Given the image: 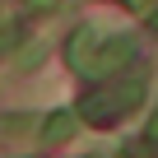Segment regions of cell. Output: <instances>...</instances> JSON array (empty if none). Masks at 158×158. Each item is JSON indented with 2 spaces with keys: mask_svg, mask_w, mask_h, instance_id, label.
<instances>
[{
  "mask_svg": "<svg viewBox=\"0 0 158 158\" xmlns=\"http://www.w3.org/2000/svg\"><path fill=\"white\" fill-rule=\"evenodd\" d=\"M139 102H144V79L139 74H126V79H112V84L93 89L79 112H84V121H93V126H112V121L130 116Z\"/></svg>",
  "mask_w": 158,
  "mask_h": 158,
  "instance_id": "obj_1",
  "label": "cell"
},
{
  "mask_svg": "<svg viewBox=\"0 0 158 158\" xmlns=\"http://www.w3.org/2000/svg\"><path fill=\"white\" fill-rule=\"evenodd\" d=\"M130 56H135V42H130V37H107V42L98 37V47H93L84 74H98V79H102V74H116Z\"/></svg>",
  "mask_w": 158,
  "mask_h": 158,
  "instance_id": "obj_2",
  "label": "cell"
},
{
  "mask_svg": "<svg viewBox=\"0 0 158 158\" xmlns=\"http://www.w3.org/2000/svg\"><path fill=\"white\" fill-rule=\"evenodd\" d=\"M74 135V112H51L47 121H42V139L47 144H60V139H70Z\"/></svg>",
  "mask_w": 158,
  "mask_h": 158,
  "instance_id": "obj_3",
  "label": "cell"
},
{
  "mask_svg": "<svg viewBox=\"0 0 158 158\" xmlns=\"http://www.w3.org/2000/svg\"><path fill=\"white\" fill-rule=\"evenodd\" d=\"M144 139H149V144H158V112H153V121H149V130H144Z\"/></svg>",
  "mask_w": 158,
  "mask_h": 158,
  "instance_id": "obj_4",
  "label": "cell"
},
{
  "mask_svg": "<svg viewBox=\"0 0 158 158\" xmlns=\"http://www.w3.org/2000/svg\"><path fill=\"white\" fill-rule=\"evenodd\" d=\"M28 5H60V0H28Z\"/></svg>",
  "mask_w": 158,
  "mask_h": 158,
  "instance_id": "obj_5",
  "label": "cell"
},
{
  "mask_svg": "<svg viewBox=\"0 0 158 158\" xmlns=\"http://www.w3.org/2000/svg\"><path fill=\"white\" fill-rule=\"evenodd\" d=\"M130 5H135V10H149V0H130Z\"/></svg>",
  "mask_w": 158,
  "mask_h": 158,
  "instance_id": "obj_6",
  "label": "cell"
}]
</instances>
